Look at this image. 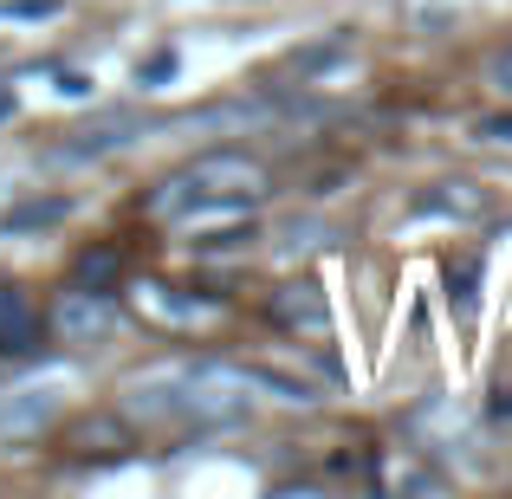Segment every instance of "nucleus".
<instances>
[{"instance_id":"nucleus-1","label":"nucleus","mask_w":512,"mask_h":499,"mask_svg":"<svg viewBox=\"0 0 512 499\" xmlns=\"http://www.w3.org/2000/svg\"><path fill=\"white\" fill-rule=\"evenodd\" d=\"M260 195H266V169L247 150H208L156 182L150 214L156 221H201V214H234Z\"/></svg>"},{"instance_id":"nucleus-2","label":"nucleus","mask_w":512,"mask_h":499,"mask_svg":"<svg viewBox=\"0 0 512 499\" xmlns=\"http://www.w3.org/2000/svg\"><path fill=\"white\" fill-rule=\"evenodd\" d=\"M111 331H117V305L104 286H78L52 305V337L59 344H104Z\"/></svg>"},{"instance_id":"nucleus-3","label":"nucleus","mask_w":512,"mask_h":499,"mask_svg":"<svg viewBox=\"0 0 512 499\" xmlns=\"http://www.w3.org/2000/svg\"><path fill=\"white\" fill-rule=\"evenodd\" d=\"M273 318L286 331H305V337H325L331 331V305H325V292H318V286H286L273 299Z\"/></svg>"},{"instance_id":"nucleus-4","label":"nucleus","mask_w":512,"mask_h":499,"mask_svg":"<svg viewBox=\"0 0 512 499\" xmlns=\"http://www.w3.org/2000/svg\"><path fill=\"white\" fill-rule=\"evenodd\" d=\"M39 344V312L26 292L0 286V357H26V350Z\"/></svg>"},{"instance_id":"nucleus-5","label":"nucleus","mask_w":512,"mask_h":499,"mask_svg":"<svg viewBox=\"0 0 512 499\" xmlns=\"http://www.w3.org/2000/svg\"><path fill=\"white\" fill-rule=\"evenodd\" d=\"M415 214H461V221H480V214H487V195H474L467 182H441L415 201Z\"/></svg>"},{"instance_id":"nucleus-6","label":"nucleus","mask_w":512,"mask_h":499,"mask_svg":"<svg viewBox=\"0 0 512 499\" xmlns=\"http://www.w3.org/2000/svg\"><path fill=\"white\" fill-rule=\"evenodd\" d=\"M59 409V402H52V389H26L20 402H13L7 415H0V428H7V435H20V428H33V422H46V415Z\"/></svg>"},{"instance_id":"nucleus-7","label":"nucleus","mask_w":512,"mask_h":499,"mask_svg":"<svg viewBox=\"0 0 512 499\" xmlns=\"http://www.w3.org/2000/svg\"><path fill=\"white\" fill-rule=\"evenodd\" d=\"M52 221H65V201L59 195H52V201H20L0 227H7V234H26V227H52Z\"/></svg>"},{"instance_id":"nucleus-8","label":"nucleus","mask_w":512,"mask_h":499,"mask_svg":"<svg viewBox=\"0 0 512 499\" xmlns=\"http://www.w3.org/2000/svg\"><path fill=\"white\" fill-rule=\"evenodd\" d=\"M448 292H454V305H461V312H474V286H480V260H454L448 273Z\"/></svg>"},{"instance_id":"nucleus-9","label":"nucleus","mask_w":512,"mask_h":499,"mask_svg":"<svg viewBox=\"0 0 512 499\" xmlns=\"http://www.w3.org/2000/svg\"><path fill=\"white\" fill-rule=\"evenodd\" d=\"M111 273H117V253H111V247L78 253V279H85V286H111Z\"/></svg>"},{"instance_id":"nucleus-10","label":"nucleus","mask_w":512,"mask_h":499,"mask_svg":"<svg viewBox=\"0 0 512 499\" xmlns=\"http://www.w3.org/2000/svg\"><path fill=\"white\" fill-rule=\"evenodd\" d=\"M0 13H20V20H39V13H59V0H0Z\"/></svg>"},{"instance_id":"nucleus-11","label":"nucleus","mask_w":512,"mask_h":499,"mask_svg":"<svg viewBox=\"0 0 512 499\" xmlns=\"http://www.w3.org/2000/svg\"><path fill=\"white\" fill-rule=\"evenodd\" d=\"M175 72V52H156L150 65H143V85H163V78Z\"/></svg>"},{"instance_id":"nucleus-12","label":"nucleus","mask_w":512,"mask_h":499,"mask_svg":"<svg viewBox=\"0 0 512 499\" xmlns=\"http://www.w3.org/2000/svg\"><path fill=\"white\" fill-rule=\"evenodd\" d=\"M480 137H487V143H512V111L506 117H487V124H480Z\"/></svg>"},{"instance_id":"nucleus-13","label":"nucleus","mask_w":512,"mask_h":499,"mask_svg":"<svg viewBox=\"0 0 512 499\" xmlns=\"http://www.w3.org/2000/svg\"><path fill=\"white\" fill-rule=\"evenodd\" d=\"M493 78H500V91H512V46L500 52V59H493Z\"/></svg>"}]
</instances>
